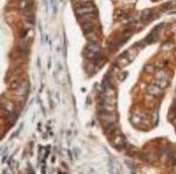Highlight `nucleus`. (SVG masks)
Returning a JSON list of instances; mask_svg holds the SVG:
<instances>
[{
	"label": "nucleus",
	"mask_w": 176,
	"mask_h": 174,
	"mask_svg": "<svg viewBox=\"0 0 176 174\" xmlns=\"http://www.w3.org/2000/svg\"><path fill=\"white\" fill-rule=\"evenodd\" d=\"M92 10H94V6H90V7H84V6H81L78 7L77 9H76V14L78 15V16H81V15L85 14V13H89V12H92Z\"/></svg>",
	"instance_id": "obj_1"
},
{
	"label": "nucleus",
	"mask_w": 176,
	"mask_h": 174,
	"mask_svg": "<svg viewBox=\"0 0 176 174\" xmlns=\"http://www.w3.org/2000/svg\"><path fill=\"white\" fill-rule=\"evenodd\" d=\"M92 28H94V26H92V24L90 22H84V24H83V31H84L85 34H88L89 32H91Z\"/></svg>",
	"instance_id": "obj_2"
},
{
	"label": "nucleus",
	"mask_w": 176,
	"mask_h": 174,
	"mask_svg": "<svg viewBox=\"0 0 176 174\" xmlns=\"http://www.w3.org/2000/svg\"><path fill=\"white\" fill-rule=\"evenodd\" d=\"M51 3H52V7H53V13H56L57 12V6H56L54 0H51Z\"/></svg>",
	"instance_id": "obj_3"
}]
</instances>
